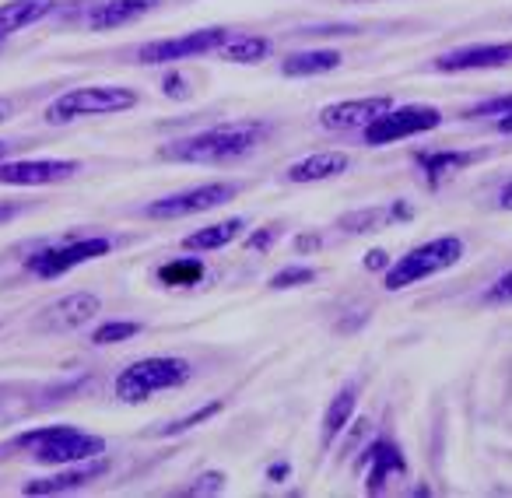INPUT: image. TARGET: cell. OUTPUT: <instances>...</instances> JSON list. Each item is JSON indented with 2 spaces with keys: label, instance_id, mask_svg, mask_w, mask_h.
<instances>
[{
  "label": "cell",
  "instance_id": "obj_1",
  "mask_svg": "<svg viewBox=\"0 0 512 498\" xmlns=\"http://www.w3.org/2000/svg\"><path fill=\"white\" fill-rule=\"evenodd\" d=\"M271 137V127L264 120H232L218 123V127H207L200 134L179 137V141L165 144L162 158L165 162L179 165H225L239 162L249 151H256L260 144Z\"/></svg>",
  "mask_w": 512,
  "mask_h": 498
},
{
  "label": "cell",
  "instance_id": "obj_2",
  "mask_svg": "<svg viewBox=\"0 0 512 498\" xmlns=\"http://www.w3.org/2000/svg\"><path fill=\"white\" fill-rule=\"evenodd\" d=\"M8 453H29L32 460L46 463V467H71V463H85L106 453V439L92 432H81L74 425H46L4 442L0 456Z\"/></svg>",
  "mask_w": 512,
  "mask_h": 498
},
{
  "label": "cell",
  "instance_id": "obj_3",
  "mask_svg": "<svg viewBox=\"0 0 512 498\" xmlns=\"http://www.w3.org/2000/svg\"><path fill=\"white\" fill-rule=\"evenodd\" d=\"M190 376H193V369L186 358L151 355V358H141V362H130L127 369L116 376V397H120L123 404H144V400H151L155 393L186 386Z\"/></svg>",
  "mask_w": 512,
  "mask_h": 498
},
{
  "label": "cell",
  "instance_id": "obj_4",
  "mask_svg": "<svg viewBox=\"0 0 512 498\" xmlns=\"http://www.w3.org/2000/svg\"><path fill=\"white\" fill-rule=\"evenodd\" d=\"M460 260H463V242L456 235H439V239L421 242V246L407 249L400 260H393L383 274V288L386 292H400V288H411L418 281L449 271Z\"/></svg>",
  "mask_w": 512,
  "mask_h": 498
},
{
  "label": "cell",
  "instance_id": "obj_5",
  "mask_svg": "<svg viewBox=\"0 0 512 498\" xmlns=\"http://www.w3.org/2000/svg\"><path fill=\"white\" fill-rule=\"evenodd\" d=\"M137 106V92L123 85H88V88H71V92L57 95L50 106L43 109V120L50 127L60 123L81 120V116H106V113H127Z\"/></svg>",
  "mask_w": 512,
  "mask_h": 498
},
{
  "label": "cell",
  "instance_id": "obj_6",
  "mask_svg": "<svg viewBox=\"0 0 512 498\" xmlns=\"http://www.w3.org/2000/svg\"><path fill=\"white\" fill-rule=\"evenodd\" d=\"M109 249H113V239H109V235H74V239L53 242V246L32 253L29 271L36 274V278H46V281L64 278V274H71L74 267L92 264V260L106 257Z\"/></svg>",
  "mask_w": 512,
  "mask_h": 498
},
{
  "label": "cell",
  "instance_id": "obj_7",
  "mask_svg": "<svg viewBox=\"0 0 512 498\" xmlns=\"http://www.w3.org/2000/svg\"><path fill=\"white\" fill-rule=\"evenodd\" d=\"M442 123V113L435 106H393L390 113H383L379 120H372L369 127L362 130L365 144L372 148H386V144H397L404 137H418L428 134Z\"/></svg>",
  "mask_w": 512,
  "mask_h": 498
},
{
  "label": "cell",
  "instance_id": "obj_8",
  "mask_svg": "<svg viewBox=\"0 0 512 498\" xmlns=\"http://www.w3.org/2000/svg\"><path fill=\"white\" fill-rule=\"evenodd\" d=\"M228 36H232L228 29L211 25V29L186 32V36H179V39H155V43H144L141 50H137V60L148 67H165V64H176V60L204 57V53L218 50Z\"/></svg>",
  "mask_w": 512,
  "mask_h": 498
},
{
  "label": "cell",
  "instance_id": "obj_9",
  "mask_svg": "<svg viewBox=\"0 0 512 498\" xmlns=\"http://www.w3.org/2000/svg\"><path fill=\"white\" fill-rule=\"evenodd\" d=\"M235 193H239V186L235 183H204V186H193V190H183V193H172V197L155 200V204L144 207V214L155 218V221L190 218V214L214 211V207L228 204Z\"/></svg>",
  "mask_w": 512,
  "mask_h": 498
},
{
  "label": "cell",
  "instance_id": "obj_10",
  "mask_svg": "<svg viewBox=\"0 0 512 498\" xmlns=\"http://www.w3.org/2000/svg\"><path fill=\"white\" fill-rule=\"evenodd\" d=\"M512 64V43H470L446 50L432 60V71L439 74H467V71H495Z\"/></svg>",
  "mask_w": 512,
  "mask_h": 498
},
{
  "label": "cell",
  "instance_id": "obj_11",
  "mask_svg": "<svg viewBox=\"0 0 512 498\" xmlns=\"http://www.w3.org/2000/svg\"><path fill=\"white\" fill-rule=\"evenodd\" d=\"M81 162L74 158H29V162H0V183L4 186H50L74 179Z\"/></svg>",
  "mask_w": 512,
  "mask_h": 498
},
{
  "label": "cell",
  "instance_id": "obj_12",
  "mask_svg": "<svg viewBox=\"0 0 512 498\" xmlns=\"http://www.w3.org/2000/svg\"><path fill=\"white\" fill-rule=\"evenodd\" d=\"M393 109L390 95H369V99H348V102H330L320 109V127L323 130H365L372 120Z\"/></svg>",
  "mask_w": 512,
  "mask_h": 498
},
{
  "label": "cell",
  "instance_id": "obj_13",
  "mask_svg": "<svg viewBox=\"0 0 512 498\" xmlns=\"http://www.w3.org/2000/svg\"><path fill=\"white\" fill-rule=\"evenodd\" d=\"M102 309V299L92 292H74V295H64V299H57L53 306L43 309V316H39V327L46 330V334H64V330H78L85 327V323H92L95 316H99Z\"/></svg>",
  "mask_w": 512,
  "mask_h": 498
},
{
  "label": "cell",
  "instance_id": "obj_14",
  "mask_svg": "<svg viewBox=\"0 0 512 498\" xmlns=\"http://www.w3.org/2000/svg\"><path fill=\"white\" fill-rule=\"evenodd\" d=\"M106 470H109V463L102 460V456L85 460V463H71V467L60 470V474L29 481V484H25V495H64V491H78V488H85V484L99 481Z\"/></svg>",
  "mask_w": 512,
  "mask_h": 498
},
{
  "label": "cell",
  "instance_id": "obj_15",
  "mask_svg": "<svg viewBox=\"0 0 512 498\" xmlns=\"http://www.w3.org/2000/svg\"><path fill=\"white\" fill-rule=\"evenodd\" d=\"M348 169H351V155H344V151H316V155L288 165L285 179L288 183H323V179H334Z\"/></svg>",
  "mask_w": 512,
  "mask_h": 498
},
{
  "label": "cell",
  "instance_id": "obj_16",
  "mask_svg": "<svg viewBox=\"0 0 512 498\" xmlns=\"http://www.w3.org/2000/svg\"><path fill=\"white\" fill-rule=\"evenodd\" d=\"M158 4H162V0H106V4H99V8L88 15V29L92 32L120 29V25H130L148 15V11H155Z\"/></svg>",
  "mask_w": 512,
  "mask_h": 498
},
{
  "label": "cell",
  "instance_id": "obj_17",
  "mask_svg": "<svg viewBox=\"0 0 512 498\" xmlns=\"http://www.w3.org/2000/svg\"><path fill=\"white\" fill-rule=\"evenodd\" d=\"M57 11V0H8L0 4V43Z\"/></svg>",
  "mask_w": 512,
  "mask_h": 498
},
{
  "label": "cell",
  "instance_id": "obj_18",
  "mask_svg": "<svg viewBox=\"0 0 512 498\" xmlns=\"http://www.w3.org/2000/svg\"><path fill=\"white\" fill-rule=\"evenodd\" d=\"M484 151H421L414 162L421 165V172H425L428 183H442L446 176H453V172H463L470 169L474 162H481Z\"/></svg>",
  "mask_w": 512,
  "mask_h": 498
},
{
  "label": "cell",
  "instance_id": "obj_19",
  "mask_svg": "<svg viewBox=\"0 0 512 498\" xmlns=\"http://www.w3.org/2000/svg\"><path fill=\"white\" fill-rule=\"evenodd\" d=\"M344 64V57L337 50H302V53H288L281 74L285 78H316V74H330Z\"/></svg>",
  "mask_w": 512,
  "mask_h": 498
},
{
  "label": "cell",
  "instance_id": "obj_20",
  "mask_svg": "<svg viewBox=\"0 0 512 498\" xmlns=\"http://www.w3.org/2000/svg\"><path fill=\"white\" fill-rule=\"evenodd\" d=\"M246 228L242 218H228V221H214V225L200 228V232H190L183 239V249L186 253H211V249H221L228 242H235Z\"/></svg>",
  "mask_w": 512,
  "mask_h": 498
},
{
  "label": "cell",
  "instance_id": "obj_21",
  "mask_svg": "<svg viewBox=\"0 0 512 498\" xmlns=\"http://www.w3.org/2000/svg\"><path fill=\"white\" fill-rule=\"evenodd\" d=\"M267 53H271V39L239 32V36H228L225 43L214 50V57L225 60V64H260Z\"/></svg>",
  "mask_w": 512,
  "mask_h": 498
},
{
  "label": "cell",
  "instance_id": "obj_22",
  "mask_svg": "<svg viewBox=\"0 0 512 498\" xmlns=\"http://www.w3.org/2000/svg\"><path fill=\"white\" fill-rule=\"evenodd\" d=\"M369 453H372V470H369V484H365V488H369L372 495H379V491H383V484H386V477L404 474L407 463H404V456H400V449L393 446L390 439L372 442Z\"/></svg>",
  "mask_w": 512,
  "mask_h": 498
},
{
  "label": "cell",
  "instance_id": "obj_23",
  "mask_svg": "<svg viewBox=\"0 0 512 498\" xmlns=\"http://www.w3.org/2000/svg\"><path fill=\"white\" fill-rule=\"evenodd\" d=\"M355 404H358V386L348 383L334 400H330L327 414H323V446H334V439L351 425V414H355Z\"/></svg>",
  "mask_w": 512,
  "mask_h": 498
},
{
  "label": "cell",
  "instance_id": "obj_24",
  "mask_svg": "<svg viewBox=\"0 0 512 498\" xmlns=\"http://www.w3.org/2000/svg\"><path fill=\"white\" fill-rule=\"evenodd\" d=\"M463 120H491L502 134H512V95H498V99L477 102L463 113Z\"/></svg>",
  "mask_w": 512,
  "mask_h": 498
},
{
  "label": "cell",
  "instance_id": "obj_25",
  "mask_svg": "<svg viewBox=\"0 0 512 498\" xmlns=\"http://www.w3.org/2000/svg\"><path fill=\"white\" fill-rule=\"evenodd\" d=\"M141 334V323H127V320H113V323H102L99 330L92 334V344L106 348V344H120V341H130V337Z\"/></svg>",
  "mask_w": 512,
  "mask_h": 498
},
{
  "label": "cell",
  "instance_id": "obj_26",
  "mask_svg": "<svg viewBox=\"0 0 512 498\" xmlns=\"http://www.w3.org/2000/svg\"><path fill=\"white\" fill-rule=\"evenodd\" d=\"M200 274H204V267H200L197 260H176V264H165L162 271H158V278H162L165 285H197Z\"/></svg>",
  "mask_w": 512,
  "mask_h": 498
},
{
  "label": "cell",
  "instance_id": "obj_27",
  "mask_svg": "<svg viewBox=\"0 0 512 498\" xmlns=\"http://www.w3.org/2000/svg\"><path fill=\"white\" fill-rule=\"evenodd\" d=\"M316 278L313 267H285L281 274H274L271 278V288L274 292H285V288H299V285H309V281Z\"/></svg>",
  "mask_w": 512,
  "mask_h": 498
},
{
  "label": "cell",
  "instance_id": "obj_28",
  "mask_svg": "<svg viewBox=\"0 0 512 498\" xmlns=\"http://www.w3.org/2000/svg\"><path fill=\"white\" fill-rule=\"evenodd\" d=\"M221 411V404L214 400V404H207V407H197L193 414H186L183 421H172V425H165L162 428V435H179V432H190L193 425H200V421H207V418H214V414Z\"/></svg>",
  "mask_w": 512,
  "mask_h": 498
},
{
  "label": "cell",
  "instance_id": "obj_29",
  "mask_svg": "<svg viewBox=\"0 0 512 498\" xmlns=\"http://www.w3.org/2000/svg\"><path fill=\"white\" fill-rule=\"evenodd\" d=\"M484 306H512V271H505L502 278L491 281V288L481 295Z\"/></svg>",
  "mask_w": 512,
  "mask_h": 498
},
{
  "label": "cell",
  "instance_id": "obj_30",
  "mask_svg": "<svg viewBox=\"0 0 512 498\" xmlns=\"http://www.w3.org/2000/svg\"><path fill=\"white\" fill-rule=\"evenodd\" d=\"M197 481L200 484H193L190 495H214V491L225 488V477H221V474H204V477H197Z\"/></svg>",
  "mask_w": 512,
  "mask_h": 498
},
{
  "label": "cell",
  "instance_id": "obj_31",
  "mask_svg": "<svg viewBox=\"0 0 512 498\" xmlns=\"http://www.w3.org/2000/svg\"><path fill=\"white\" fill-rule=\"evenodd\" d=\"M274 239H278V228H264V232H253V235H249L246 249H267Z\"/></svg>",
  "mask_w": 512,
  "mask_h": 498
},
{
  "label": "cell",
  "instance_id": "obj_32",
  "mask_svg": "<svg viewBox=\"0 0 512 498\" xmlns=\"http://www.w3.org/2000/svg\"><path fill=\"white\" fill-rule=\"evenodd\" d=\"M165 95H186L183 78H176V74H169V78H165Z\"/></svg>",
  "mask_w": 512,
  "mask_h": 498
},
{
  "label": "cell",
  "instance_id": "obj_33",
  "mask_svg": "<svg viewBox=\"0 0 512 498\" xmlns=\"http://www.w3.org/2000/svg\"><path fill=\"white\" fill-rule=\"evenodd\" d=\"M498 207H502V211H512V179L502 186V193H498Z\"/></svg>",
  "mask_w": 512,
  "mask_h": 498
},
{
  "label": "cell",
  "instance_id": "obj_34",
  "mask_svg": "<svg viewBox=\"0 0 512 498\" xmlns=\"http://www.w3.org/2000/svg\"><path fill=\"white\" fill-rule=\"evenodd\" d=\"M11 113H15V106H11L8 99H0V123H4V120H11Z\"/></svg>",
  "mask_w": 512,
  "mask_h": 498
},
{
  "label": "cell",
  "instance_id": "obj_35",
  "mask_svg": "<svg viewBox=\"0 0 512 498\" xmlns=\"http://www.w3.org/2000/svg\"><path fill=\"white\" fill-rule=\"evenodd\" d=\"M383 257H386V253H369V260H365V267H369V271H372V267H383Z\"/></svg>",
  "mask_w": 512,
  "mask_h": 498
},
{
  "label": "cell",
  "instance_id": "obj_36",
  "mask_svg": "<svg viewBox=\"0 0 512 498\" xmlns=\"http://www.w3.org/2000/svg\"><path fill=\"white\" fill-rule=\"evenodd\" d=\"M313 246H320V239H316V235H306V239H299V249H313Z\"/></svg>",
  "mask_w": 512,
  "mask_h": 498
},
{
  "label": "cell",
  "instance_id": "obj_37",
  "mask_svg": "<svg viewBox=\"0 0 512 498\" xmlns=\"http://www.w3.org/2000/svg\"><path fill=\"white\" fill-rule=\"evenodd\" d=\"M11 214H15V207H8V204H0V221H8Z\"/></svg>",
  "mask_w": 512,
  "mask_h": 498
},
{
  "label": "cell",
  "instance_id": "obj_38",
  "mask_svg": "<svg viewBox=\"0 0 512 498\" xmlns=\"http://www.w3.org/2000/svg\"><path fill=\"white\" fill-rule=\"evenodd\" d=\"M8 151H11V144H8V141H0V162L8 158Z\"/></svg>",
  "mask_w": 512,
  "mask_h": 498
}]
</instances>
